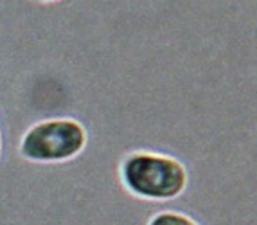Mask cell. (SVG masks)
Returning <instances> with one entry per match:
<instances>
[{"instance_id":"obj_5","label":"cell","mask_w":257,"mask_h":225,"mask_svg":"<svg viewBox=\"0 0 257 225\" xmlns=\"http://www.w3.org/2000/svg\"><path fill=\"white\" fill-rule=\"evenodd\" d=\"M0 153H2V128H0Z\"/></svg>"},{"instance_id":"obj_2","label":"cell","mask_w":257,"mask_h":225,"mask_svg":"<svg viewBox=\"0 0 257 225\" xmlns=\"http://www.w3.org/2000/svg\"><path fill=\"white\" fill-rule=\"evenodd\" d=\"M90 130L76 117H49L31 125L18 141L22 159L35 164H63L79 157Z\"/></svg>"},{"instance_id":"obj_4","label":"cell","mask_w":257,"mask_h":225,"mask_svg":"<svg viewBox=\"0 0 257 225\" xmlns=\"http://www.w3.org/2000/svg\"><path fill=\"white\" fill-rule=\"evenodd\" d=\"M40 4H56V2H61V0H36Z\"/></svg>"},{"instance_id":"obj_3","label":"cell","mask_w":257,"mask_h":225,"mask_svg":"<svg viewBox=\"0 0 257 225\" xmlns=\"http://www.w3.org/2000/svg\"><path fill=\"white\" fill-rule=\"evenodd\" d=\"M146 225H200L194 218L175 209H159L148 218Z\"/></svg>"},{"instance_id":"obj_1","label":"cell","mask_w":257,"mask_h":225,"mask_svg":"<svg viewBox=\"0 0 257 225\" xmlns=\"http://www.w3.org/2000/svg\"><path fill=\"white\" fill-rule=\"evenodd\" d=\"M120 186L133 198L166 203L180 198L189 186V169L180 159L153 148L126 153L117 168Z\"/></svg>"}]
</instances>
